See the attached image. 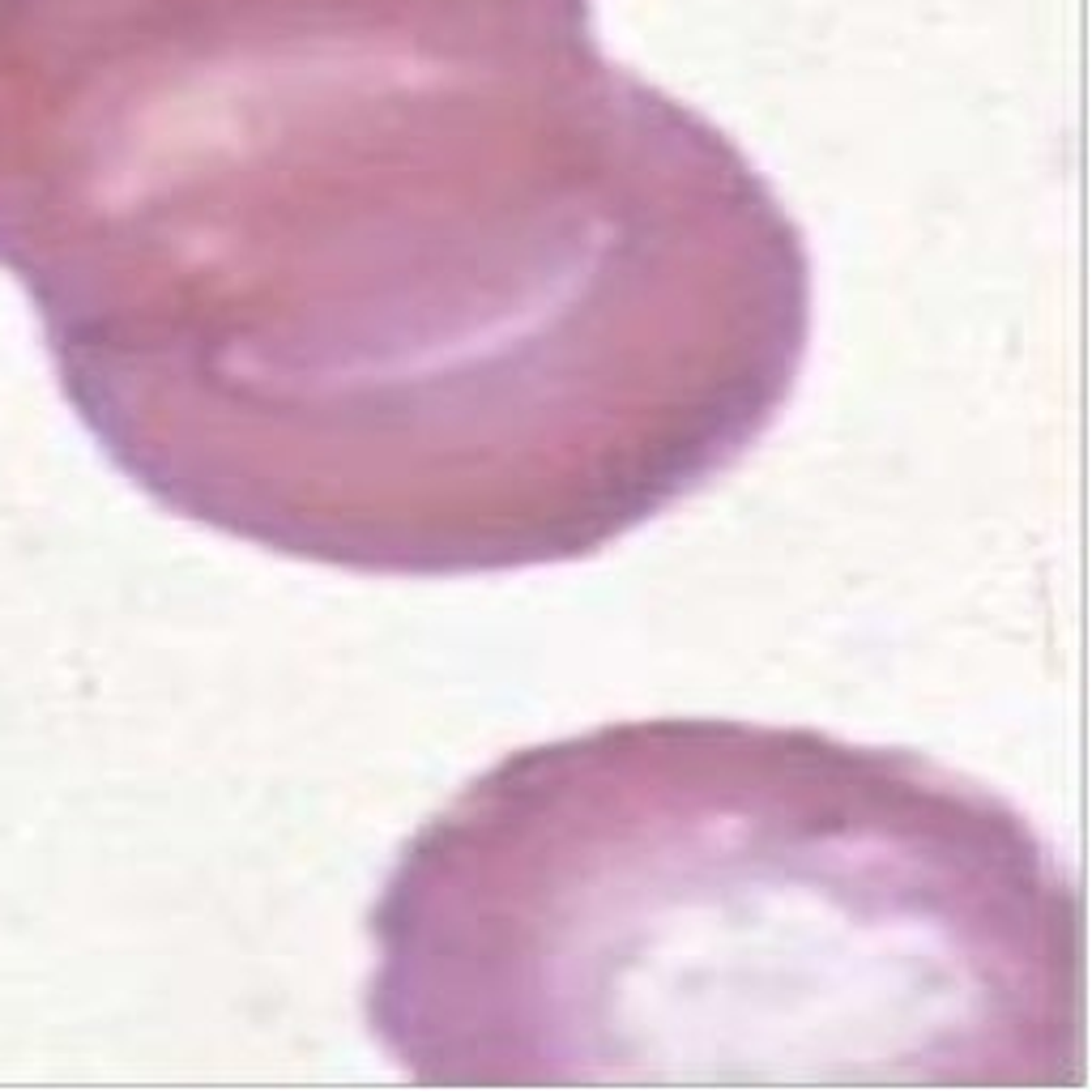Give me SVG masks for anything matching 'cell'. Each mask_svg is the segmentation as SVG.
<instances>
[{"mask_svg":"<svg viewBox=\"0 0 1092 1092\" xmlns=\"http://www.w3.org/2000/svg\"><path fill=\"white\" fill-rule=\"evenodd\" d=\"M0 269L158 508L358 576L576 564L802 380V226L594 0H0Z\"/></svg>","mask_w":1092,"mask_h":1092,"instance_id":"6da1fadb","label":"cell"},{"mask_svg":"<svg viewBox=\"0 0 1092 1092\" xmlns=\"http://www.w3.org/2000/svg\"><path fill=\"white\" fill-rule=\"evenodd\" d=\"M363 1020L419 1088H1079L1084 900L1033 819L811 725L611 721L409 837Z\"/></svg>","mask_w":1092,"mask_h":1092,"instance_id":"7a4b0ae2","label":"cell"}]
</instances>
